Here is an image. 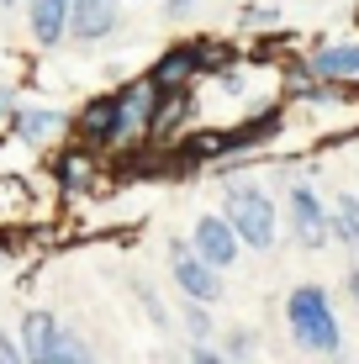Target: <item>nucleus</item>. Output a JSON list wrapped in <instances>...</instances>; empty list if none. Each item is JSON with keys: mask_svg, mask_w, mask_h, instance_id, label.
Here are the masks:
<instances>
[{"mask_svg": "<svg viewBox=\"0 0 359 364\" xmlns=\"http://www.w3.org/2000/svg\"><path fill=\"white\" fill-rule=\"evenodd\" d=\"M69 132H74V143L95 148V154H106V148H127V127H122L117 90H106V95H90V100H85L80 117H69Z\"/></svg>", "mask_w": 359, "mask_h": 364, "instance_id": "obj_4", "label": "nucleus"}, {"mask_svg": "<svg viewBox=\"0 0 359 364\" xmlns=\"http://www.w3.org/2000/svg\"><path fill=\"white\" fill-rule=\"evenodd\" d=\"M169 280L191 301H212V306L222 301V269L212 259H201L191 243H180V237H169Z\"/></svg>", "mask_w": 359, "mask_h": 364, "instance_id": "obj_6", "label": "nucleus"}, {"mask_svg": "<svg viewBox=\"0 0 359 364\" xmlns=\"http://www.w3.org/2000/svg\"><path fill=\"white\" fill-rule=\"evenodd\" d=\"M212 85H217L222 95H243V90H249V74H243V64H238V69H222V74H212Z\"/></svg>", "mask_w": 359, "mask_h": 364, "instance_id": "obj_20", "label": "nucleus"}, {"mask_svg": "<svg viewBox=\"0 0 359 364\" xmlns=\"http://www.w3.org/2000/svg\"><path fill=\"white\" fill-rule=\"evenodd\" d=\"M6 127H11L16 143H53V137L69 132V117L53 111V106H27V100H21L16 111H6Z\"/></svg>", "mask_w": 359, "mask_h": 364, "instance_id": "obj_12", "label": "nucleus"}, {"mask_svg": "<svg viewBox=\"0 0 359 364\" xmlns=\"http://www.w3.org/2000/svg\"><path fill=\"white\" fill-rule=\"evenodd\" d=\"M259 354V338L249 328H227L222 333V359H254Z\"/></svg>", "mask_w": 359, "mask_h": 364, "instance_id": "obj_17", "label": "nucleus"}, {"mask_svg": "<svg viewBox=\"0 0 359 364\" xmlns=\"http://www.w3.org/2000/svg\"><path fill=\"white\" fill-rule=\"evenodd\" d=\"M286 222H291V237L301 248H323L333 237V206H323V196L306 180H296L286 191Z\"/></svg>", "mask_w": 359, "mask_h": 364, "instance_id": "obj_5", "label": "nucleus"}, {"mask_svg": "<svg viewBox=\"0 0 359 364\" xmlns=\"http://www.w3.org/2000/svg\"><path fill=\"white\" fill-rule=\"evenodd\" d=\"M222 211H227V222L238 228L243 248H254V254H269V248H275L280 222H275L269 191H259L249 180H232V185H222Z\"/></svg>", "mask_w": 359, "mask_h": 364, "instance_id": "obj_2", "label": "nucleus"}, {"mask_svg": "<svg viewBox=\"0 0 359 364\" xmlns=\"http://www.w3.org/2000/svg\"><path fill=\"white\" fill-rule=\"evenodd\" d=\"M21 343H27V364H85L90 359V348L48 306H27V317H21Z\"/></svg>", "mask_w": 359, "mask_h": 364, "instance_id": "obj_3", "label": "nucleus"}, {"mask_svg": "<svg viewBox=\"0 0 359 364\" xmlns=\"http://www.w3.org/2000/svg\"><path fill=\"white\" fill-rule=\"evenodd\" d=\"M21 100H16V90H6V85H0V117H6V111H16Z\"/></svg>", "mask_w": 359, "mask_h": 364, "instance_id": "obj_24", "label": "nucleus"}, {"mask_svg": "<svg viewBox=\"0 0 359 364\" xmlns=\"http://www.w3.org/2000/svg\"><path fill=\"white\" fill-rule=\"evenodd\" d=\"M0 364H27V343H21V333H0Z\"/></svg>", "mask_w": 359, "mask_h": 364, "instance_id": "obj_21", "label": "nucleus"}, {"mask_svg": "<svg viewBox=\"0 0 359 364\" xmlns=\"http://www.w3.org/2000/svg\"><path fill=\"white\" fill-rule=\"evenodd\" d=\"M343 296H349V301H354V306H359V259H354V264H349V274H343Z\"/></svg>", "mask_w": 359, "mask_h": 364, "instance_id": "obj_23", "label": "nucleus"}, {"mask_svg": "<svg viewBox=\"0 0 359 364\" xmlns=\"http://www.w3.org/2000/svg\"><path fill=\"white\" fill-rule=\"evenodd\" d=\"M195 6H201V0H164V16H169V21H185Z\"/></svg>", "mask_w": 359, "mask_h": 364, "instance_id": "obj_22", "label": "nucleus"}, {"mask_svg": "<svg viewBox=\"0 0 359 364\" xmlns=\"http://www.w3.org/2000/svg\"><path fill=\"white\" fill-rule=\"evenodd\" d=\"M159 100H164V90L154 85V74H143V80H127V85L117 90V106H122V127H127V143H143V137H154Z\"/></svg>", "mask_w": 359, "mask_h": 364, "instance_id": "obj_8", "label": "nucleus"}, {"mask_svg": "<svg viewBox=\"0 0 359 364\" xmlns=\"http://www.w3.org/2000/svg\"><path fill=\"white\" fill-rule=\"evenodd\" d=\"M154 85L159 90H185V85L191 80H201L206 74V48H201V37H195V43H169L164 53L154 58Z\"/></svg>", "mask_w": 359, "mask_h": 364, "instance_id": "obj_10", "label": "nucleus"}, {"mask_svg": "<svg viewBox=\"0 0 359 364\" xmlns=\"http://www.w3.org/2000/svg\"><path fill=\"white\" fill-rule=\"evenodd\" d=\"M53 174V191L64 200H80V196H95V185H101V164H95V148H64V154L48 164Z\"/></svg>", "mask_w": 359, "mask_h": 364, "instance_id": "obj_9", "label": "nucleus"}, {"mask_svg": "<svg viewBox=\"0 0 359 364\" xmlns=\"http://www.w3.org/2000/svg\"><path fill=\"white\" fill-rule=\"evenodd\" d=\"M306 69L323 74V80L354 85V80H359V37H333V43H317L312 53H306Z\"/></svg>", "mask_w": 359, "mask_h": 364, "instance_id": "obj_13", "label": "nucleus"}, {"mask_svg": "<svg viewBox=\"0 0 359 364\" xmlns=\"http://www.w3.org/2000/svg\"><path fill=\"white\" fill-rule=\"evenodd\" d=\"M275 21H280V6H259V0H254V6L238 11V27L243 32H264V27H275Z\"/></svg>", "mask_w": 359, "mask_h": 364, "instance_id": "obj_18", "label": "nucleus"}, {"mask_svg": "<svg viewBox=\"0 0 359 364\" xmlns=\"http://www.w3.org/2000/svg\"><path fill=\"white\" fill-rule=\"evenodd\" d=\"M191 248L201 259H212L217 269H232L243 259V237L227 222V211H201V217L191 222Z\"/></svg>", "mask_w": 359, "mask_h": 364, "instance_id": "obj_7", "label": "nucleus"}, {"mask_svg": "<svg viewBox=\"0 0 359 364\" xmlns=\"http://www.w3.org/2000/svg\"><path fill=\"white\" fill-rule=\"evenodd\" d=\"M138 301H143V311H148V322H154V328H169V306L159 301L154 285H138Z\"/></svg>", "mask_w": 359, "mask_h": 364, "instance_id": "obj_19", "label": "nucleus"}, {"mask_svg": "<svg viewBox=\"0 0 359 364\" xmlns=\"http://www.w3.org/2000/svg\"><path fill=\"white\" fill-rule=\"evenodd\" d=\"M117 27H122V0H74V11H69V37L74 43L95 48V43H106V37H117Z\"/></svg>", "mask_w": 359, "mask_h": 364, "instance_id": "obj_11", "label": "nucleus"}, {"mask_svg": "<svg viewBox=\"0 0 359 364\" xmlns=\"http://www.w3.org/2000/svg\"><path fill=\"white\" fill-rule=\"evenodd\" d=\"M333 237H338L349 254H359V196L333 200Z\"/></svg>", "mask_w": 359, "mask_h": 364, "instance_id": "obj_15", "label": "nucleus"}, {"mask_svg": "<svg viewBox=\"0 0 359 364\" xmlns=\"http://www.w3.org/2000/svg\"><path fill=\"white\" fill-rule=\"evenodd\" d=\"M286 333L306 354H343V322L323 285H296L286 296Z\"/></svg>", "mask_w": 359, "mask_h": 364, "instance_id": "obj_1", "label": "nucleus"}, {"mask_svg": "<svg viewBox=\"0 0 359 364\" xmlns=\"http://www.w3.org/2000/svg\"><path fill=\"white\" fill-rule=\"evenodd\" d=\"M0 6H6V11H16V6H21V0H0Z\"/></svg>", "mask_w": 359, "mask_h": 364, "instance_id": "obj_25", "label": "nucleus"}, {"mask_svg": "<svg viewBox=\"0 0 359 364\" xmlns=\"http://www.w3.org/2000/svg\"><path fill=\"white\" fill-rule=\"evenodd\" d=\"M180 322H185V338H212V333H217V322H212V301H191V296H185Z\"/></svg>", "mask_w": 359, "mask_h": 364, "instance_id": "obj_16", "label": "nucleus"}, {"mask_svg": "<svg viewBox=\"0 0 359 364\" xmlns=\"http://www.w3.org/2000/svg\"><path fill=\"white\" fill-rule=\"evenodd\" d=\"M69 11L74 0H27V27H32V43L37 48H64L69 43Z\"/></svg>", "mask_w": 359, "mask_h": 364, "instance_id": "obj_14", "label": "nucleus"}]
</instances>
